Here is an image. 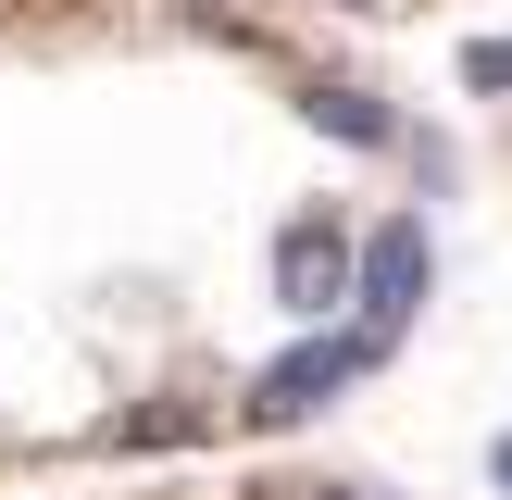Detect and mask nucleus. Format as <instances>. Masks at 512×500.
<instances>
[{
  "label": "nucleus",
  "mask_w": 512,
  "mask_h": 500,
  "mask_svg": "<svg viewBox=\"0 0 512 500\" xmlns=\"http://www.w3.org/2000/svg\"><path fill=\"white\" fill-rule=\"evenodd\" d=\"M463 75H475V88H512V38H475V50H463Z\"/></svg>",
  "instance_id": "5"
},
{
  "label": "nucleus",
  "mask_w": 512,
  "mask_h": 500,
  "mask_svg": "<svg viewBox=\"0 0 512 500\" xmlns=\"http://www.w3.org/2000/svg\"><path fill=\"white\" fill-rule=\"evenodd\" d=\"M350 275H363V238H350L338 213H288L275 225V300H288L313 338L350 313Z\"/></svg>",
  "instance_id": "1"
},
{
  "label": "nucleus",
  "mask_w": 512,
  "mask_h": 500,
  "mask_svg": "<svg viewBox=\"0 0 512 500\" xmlns=\"http://www.w3.org/2000/svg\"><path fill=\"white\" fill-rule=\"evenodd\" d=\"M388 350L363 338V325H325V338H300L288 363H263V388H250V425H300V413H325V400L350 388V375H375Z\"/></svg>",
  "instance_id": "3"
},
{
  "label": "nucleus",
  "mask_w": 512,
  "mask_h": 500,
  "mask_svg": "<svg viewBox=\"0 0 512 500\" xmlns=\"http://www.w3.org/2000/svg\"><path fill=\"white\" fill-rule=\"evenodd\" d=\"M425 275H438V263H425V213H388L363 238V275H350V325H363L375 350H400L413 313H425Z\"/></svg>",
  "instance_id": "2"
},
{
  "label": "nucleus",
  "mask_w": 512,
  "mask_h": 500,
  "mask_svg": "<svg viewBox=\"0 0 512 500\" xmlns=\"http://www.w3.org/2000/svg\"><path fill=\"white\" fill-rule=\"evenodd\" d=\"M300 113H313L325 138H350V150H400V113L375 88H300Z\"/></svg>",
  "instance_id": "4"
},
{
  "label": "nucleus",
  "mask_w": 512,
  "mask_h": 500,
  "mask_svg": "<svg viewBox=\"0 0 512 500\" xmlns=\"http://www.w3.org/2000/svg\"><path fill=\"white\" fill-rule=\"evenodd\" d=\"M300 500H375V488H300Z\"/></svg>",
  "instance_id": "7"
},
{
  "label": "nucleus",
  "mask_w": 512,
  "mask_h": 500,
  "mask_svg": "<svg viewBox=\"0 0 512 500\" xmlns=\"http://www.w3.org/2000/svg\"><path fill=\"white\" fill-rule=\"evenodd\" d=\"M488 475H500V488H512V438H500V450H488Z\"/></svg>",
  "instance_id": "6"
}]
</instances>
